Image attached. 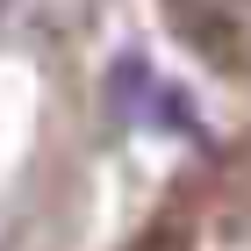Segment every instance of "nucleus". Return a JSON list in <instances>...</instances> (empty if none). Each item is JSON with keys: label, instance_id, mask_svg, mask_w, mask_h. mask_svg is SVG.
Listing matches in <instances>:
<instances>
[{"label": "nucleus", "instance_id": "f257e3e1", "mask_svg": "<svg viewBox=\"0 0 251 251\" xmlns=\"http://www.w3.org/2000/svg\"><path fill=\"white\" fill-rule=\"evenodd\" d=\"M151 86H158V79L144 72V58H122L115 72H108V108L136 122V115H144V108H151Z\"/></svg>", "mask_w": 251, "mask_h": 251}]
</instances>
